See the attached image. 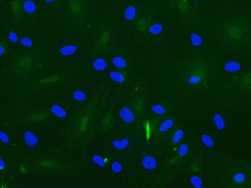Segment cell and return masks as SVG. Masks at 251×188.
<instances>
[{
  "instance_id": "obj_16",
  "label": "cell",
  "mask_w": 251,
  "mask_h": 188,
  "mask_svg": "<svg viewBox=\"0 0 251 188\" xmlns=\"http://www.w3.org/2000/svg\"><path fill=\"white\" fill-rule=\"evenodd\" d=\"M162 30V27L159 24L154 25L150 27V31L153 34H158Z\"/></svg>"
},
{
  "instance_id": "obj_26",
  "label": "cell",
  "mask_w": 251,
  "mask_h": 188,
  "mask_svg": "<svg viewBox=\"0 0 251 188\" xmlns=\"http://www.w3.org/2000/svg\"><path fill=\"white\" fill-rule=\"evenodd\" d=\"M188 150V146H186V144H183L180 146V149H179V154L181 156H185L187 153Z\"/></svg>"
},
{
  "instance_id": "obj_15",
  "label": "cell",
  "mask_w": 251,
  "mask_h": 188,
  "mask_svg": "<svg viewBox=\"0 0 251 188\" xmlns=\"http://www.w3.org/2000/svg\"><path fill=\"white\" fill-rule=\"evenodd\" d=\"M191 39L192 40V43L195 46L200 45L202 43V39L200 36L198 35L193 33L191 36Z\"/></svg>"
},
{
  "instance_id": "obj_22",
  "label": "cell",
  "mask_w": 251,
  "mask_h": 188,
  "mask_svg": "<svg viewBox=\"0 0 251 188\" xmlns=\"http://www.w3.org/2000/svg\"><path fill=\"white\" fill-rule=\"evenodd\" d=\"M74 97L75 99L78 101H83L85 99V94L80 91H77L74 94Z\"/></svg>"
},
{
  "instance_id": "obj_10",
  "label": "cell",
  "mask_w": 251,
  "mask_h": 188,
  "mask_svg": "<svg viewBox=\"0 0 251 188\" xmlns=\"http://www.w3.org/2000/svg\"><path fill=\"white\" fill-rule=\"evenodd\" d=\"M113 63L119 68H124L126 66V62L124 59L120 57H116L114 59Z\"/></svg>"
},
{
  "instance_id": "obj_27",
  "label": "cell",
  "mask_w": 251,
  "mask_h": 188,
  "mask_svg": "<svg viewBox=\"0 0 251 188\" xmlns=\"http://www.w3.org/2000/svg\"><path fill=\"white\" fill-rule=\"evenodd\" d=\"M244 178H245V176L243 173H238L235 176V180L236 182H242L244 180Z\"/></svg>"
},
{
  "instance_id": "obj_13",
  "label": "cell",
  "mask_w": 251,
  "mask_h": 188,
  "mask_svg": "<svg viewBox=\"0 0 251 188\" xmlns=\"http://www.w3.org/2000/svg\"><path fill=\"white\" fill-rule=\"evenodd\" d=\"M214 119L217 127L219 130H223L225 127V123L221 116L219 114H216L214 116Z\"/></svg>"
},
{
  "instance_id": "obj_1",
  "label": "cell",
  "mask_w": 251,
  "mask_h": 188,
  "mask_svg": "<svg viewBox=\"0 0 251 188\" xmlns=\"http://www.w3.org/2000/svg\"><path fill=\"white\" fill-rule=\"evenodd\" d=\"M120 115L126 123H132L134 120V117L130 109L126 107L123 108L121 110Z\"/></svg>"
},
{
  "instance_id": "obj_5",
  "label": "cell",
  "mask_w": 251,
  "mask_h": 188,
  "mask_svg": "<svg viewBox=\"0 0 251 188\" xmlns=\"http://www.w3.org/2000/svg\"><path fill=\"white\" fill-rule=\"evenodd\" d=\"M51 111L54 114L59 118L65 117L66 115V113L63 109L61 108L59 106L55 105L51 107Z\"/></svg>"
},
{
  "instance_id": "obj_7",
  "label": "cell",
  "mask_w": 251,
  "mask_h": 188,
  "mask_svg": "<svg viewBox=\"0 0 251 188\" xmlns=\"http://www.w3.org/2000/svg\"><path fill=\"white\" fill-rule=\"evenodd\" d=\"M76 47L73 46H68L63 47L61 50V52L63 55H70L73 54L76 51Z\"/></svg>"
},
{
  "instance_id": "obj_30",
  "label": "cell",
  "mask_w": 251,
  "mask_h": 188,
  "mask_svg": "<svg viewBox=\"0 0 251 188\" xmlns=\"http://www.w3.org/2000/svg\"><path fill=\"white\" fill-rule=\"evenodd\" d=\"M8 38L11 39V40L13 41V42H16L17 41H18V38L17 37L16 35L13 32L10 34V35L8 36Z\"/></svg>"
},
{
  "instance_id": "obj_12",
  "label": "cell",
  "mask_w": 251,
  "mask_h": 188,
  "mask_svg": "<svg viewBox=\"0 0 251 188\" xmlns=\"http://www.w3.org/2000/svg\"><path fill=\"white\" fill-rule=\"evenodd\" d=\"M110 77H111V78H112V80L117 81V82H122L124 81V77L121 73L119 72H111L110 74Z\"/></svg>"
},
{
  "instance_id": "obj_28",
  "label": "cell",
  "mask_w": 251,
  "mask_h": 188,
  "mask_svg": "<svg viewBox=\"0 0 251 188\" xmlns=\"http://www.w3.org/2000/svg\"><path fill=\"white\" fill-rule=\"evenodd\" d=\"M21 42L24 45L27 46H29V47L31 46L32 45V41L30 40V39H29V38H25L24 39H22L21 40Z\"/></svg>"
},
{
  "instance_id": "obj_6",
  "label": "cell",
  "mask_w": 251,
  "mask_h": 188,
  "mask_svg": "<svg viewBox=\"0 0 251 188\" xmlns=\"http://www.w3.org/2000/svg\"><path fill=\"white\" fill-rule=\"evenodd\" d=\"M107 66L106 63L104 59L102 58L98 59L93 63V67L98 70H103L106 69Z\"/></svg>"
},
{
  "instance_id": "obj_20",
  "label": "cell",
  "mask_w": 251,
  "mask_h": 188,
  "mask_svg": "<svg viewBox=\"0 0 251 188\" xmlns=\"http://www.w3.org/2000/svg\"><path fill=\"white\" fill-rule=\"evenodd\" d=\"M152 110L159 114H163L165 112V110L163 106L160 105L154 106L152 108Z\"/></svg>"
},
{
  "instance_id": "obj_18",
  "label": "cell",
  "mask_w": 251,
  "mask_h": 188,
  "mask_svg": "<svg viewBox=\"0 0 251 188\" xmlns=\"http://www.w3.org/2000/svg\"><path fill=\"white\" fill-rule=\"evenodd\" d=\"M202 140L204 144L209 147H212L213 146V141L210 137L207 135H204L202 137Z\"/></svg>"
},
{
  "instance_id": "obj_2",
  "label": "cell",
  "mask_w": 251,
  "mask_h": 188,
  "mask_svg": "<svg viewBox=\"0 0 251 188\" xmlns=\"http://www.w3.org/2000/svg\"><path fill=\"white\" fill-rule=\"evenodd\" d=\"M143 165L146 169L153 170L156 167V161L154 158L150 156H146L143 160Z\"/></svg>"
},
{
  "instance_id": "obj_31",
  "label": "cell",
  "mask_w": 251,
  "mask_h": 188,
  "mask_svg": "<svg viewBox=\"0 0 251 188\" xmlns=\"http://www.w3.org/2000/svg\"><path fill=\"white\" fill-rule=\"evenodd\" d=\"M200 78L198 77H191L189 79V81L191 83H196L198 82L199 81H200Z\"/></svg>"
},
{
  "instance_id": "obj_11",
  "label": "cell",
  "mask_w": 251,
  "mask_h": 188,
  "mask_svg": "<svg viewBox=\"0 0 251 188\" xmlns=\"http://www.w3.org/2000/svg\"><path fill=\"white\" fill-rule=\"evenodd\" d=\"M128 144V141L126 139H124L122 141L119 142L117 141H114L113 144L115 148L118 149H122L125 148Z\"/></svg>"
},
{
  "instance_id": "obj_29",
  "label": "cell",
  "mask_w": 251,
  "mask_h": 188,
  "mask_svg": "<svg viewBox=\"0 0 251 188\" xmlns=\"http://www.w3.org/2000/svg\"><path fill=\"white\" fill-rule=\"evenodd\" d=\"M0 137L2 141L4 143H7L9 141V139L8 138V136L6 135V134H5V133L3 132H0Z\"/></svg>"
},
{
  "instance_id": "obj_23",
  "label": "cell",
  "mask_w": 251,
  "mask_h": 188,
  "mask_svg": "<svg viewBox=\"0 0 251 188\" xmlns=\"http://www.w3.org/2000/svg\"><path fill=\"white\" fill-rule=\"evenodd\" d=\"M26 58V57L22 59V60H23V62L22 61H20V62H19V63H22L19 64V65H20L21 67H29L30 65H28V64H30V65L32 64V61H31L30 59H28L27 57V59Z\"/></svg>"
},
{
  "instance_id": "obj_19",
  "label": "cell",
  "mask_w": 251,
  "mask_h": 188,
  "mask_svg": "<svg viewBox=\"0 0 251 188\" xmlns=\"http://www.w3.org/2000/svg\"><path fill=\"white\" fill-rule=\"evenodd\" d=\"M93 161H94V162L98 164L101 167H104L106 165L104 159L101 157L97 156V155H95L93 157Z\"/></svg>"
},
{
  "instance_id": "obj_3",
  "label": "cell",
  "mask_w": 251,
  "mask_h": 188,
  "mask_svg": "<svg viewBox=\"0 0 251 188\" xmlns=\"http://www.w3.org/2000/svg\"><path fill=\"white\" fill-rule=\"evenodd\" d=\"M24 137L27 144L30 146H35L38 142L37 137L30 131H27L26 132Z\"/></svg>"
},
{
  "instance_id": "obj_34",
  "label": "cell",
  "mask_w": 251,
  "mask_h": 188,
  "mask_svg": "<svg viewBox=\"0 0 251 188\" xmlns=\"http://www.w3.org/2000/svg\"><path fill=\"white\" fill-rule=\"evenodd\" d=\"M45 1L47 2H51L53 1V0H45Z\"/></svg>"
},
{
  "instance_id": "obj_4",
  "label": "cell",
  "mask_w": 251,
  "mask_h": 188,
  "mask_svg": "<svg viewBox=\"0 0 251 188\" xmlns=\"http://www.w3.org/2000/svg\"><path fill=\"white\" fill-rule=\"evenodd\" d=\"M225 68L229 72H235L240 69V65L236 62H230L226 64Z\"/></svg>"
},
{
  "instance_id": "obj_24",
  "label": "cell",
  "mask_w": 251,
  "mask_h": 188,
  "mask_svg": "<svg viewBox=\"0 0 251 188\" xmlns=\"http://www.w3.org/2000/svg\"><path fill=\"white\" fill-rule=\"evenodd\" d=\"M70 6L71 9L73 11H74L75 12H78V11H79L80 9L79 4L77 2H75V1L71 2L70 4Z\"/></svg>"
},
{
  "instance_id": "obj_17",
  "label": "cell",
  "mask_w": 251,
  "mask_h": 188,
  "mask_svg": "<svg viewBox=\"0 0 251 188\" xmlns=\"http://www.w3.org/2000/svg\"><path fill=\"white\" fill-rule=\"evenodd\" d=\"M191 182L192 184L195 186L196 188H200L202 185V181L201 179L196 176H193L191 178Z\"/></svg>"
},
{
  "instance_id": "obj_33",
  "label": "cell",
  "mask_w": 251,
  "mask_h": 188,
  "mask_svg": "<svg viewBox=\"0 0 251 188\" xmlns=\"http://www.w3.org/2000/svg\"><path fill=\"white\" fill-rule=\"evenodd\" d=\"M1 54H2V53H3V51L4 49L2 47H1Z\"/></svg>"
},
{
  "instance_id": "obj_25",
  "label": "cell",
  "mask_w": 251,
  "mask_h": 188,
  "mask_svg": "<svg viewBox=\"0 0 251 188\" xmlns=\"http://www.w3.org/2000/svg\"><path fill=\"white\" fill-rule=\"evenodd\" d=\"M112 169L115 173H119L122 170V166L119 163L114 162L112 165Z\"/></svg>"
},
{
  "instance_id": "obj_8",
  "label": "cell",
  "mask_w": 251,
  "mask_h": 188,
  "mask_svg": "<svg viewBox=\"0 0 251 188\" xmlns=\"http://www.w3.org/2000/svg\"><path fill=\"white\" fill-rule=\"evenodd\" d=\"M135 9L133 6H130L128 8L125 12V17L129 20H132L135 15Z\"/></svg>"
},
{
  "instance_id": "obj_32",
  "label": "cell",
  "mask_w": 251,
  "mask_h": 188,
  "mask_svg": "<svg viewBox=\"0 0 251 188\" xmlns=\"http://www.w3.org/2000/svg\"><path fill=\"white\" fill-rule=\"evenodd\" d=\"M4 167H5V163L2 159H0V168H1V170L3 169Z\"/></svg>"
},
{
  "instance_id": "obj_14",
  "label": "cell",
  "mask_w": 251,
  "mask_h": 188,
  "mask_svg": "<svg viewBox=\"0 0 251 188\" xmlns=\"http://www.w3.org/2000/svg\"><path fill=\"white\" fill-rule=\"evenodd\" d=\"M173 123V122L172 120H166L160 126L159 130L161 131H166L172 126Z\"/></svg>"
},
{
  "instance_id": "obj_9",
  "label": "cell",
  "mask_w": 251,
  "mask_h": 188,
  "mask_svg": "<svg viewBox=\"0 0 251 188\" xmlns=\"http://www.w3.org/2000/svg\"><path fill=\"white\" fill-rule=\"evenodd\" d=\"M24 8L25 10L28 13H32L35 10V5L33 2L31 1H27L24 4Z\"/></svg>"
},
{
  "instance_id": "obj_21",
  "label": "cell",
  "mask_w": 251,
  "mask_h": 188,
  "mask_svg": "<svg viewBox=\"0 0 251 188\" xmlns=\"http://www.w3.org/2000/svg\"><path fill=\"white\" fill-rule=\"evenodd\" d=\"M183 135V131H182V130H179L177 131V132L175 134L174 138H173V141H174V143H178V142L180 141V140L182 139Z\"/></svg>"
}]
</instances>
